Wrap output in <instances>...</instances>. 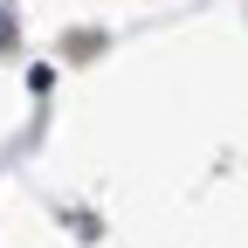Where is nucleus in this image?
I'll return each mask as SVG.
<instances>
[{"instance_id": "f257e3e1", "label": "nucleus", "mask_w": 248, "mask_h": 248, "mask_svg": "<svg viewBox=\"0 0 248 248\" xmlns=\"http://www.w3.org/2000/svg\"><path fill=\"white\" fill-rule=\"evenodd\" d=\"M7 42H14V14L0 7V48H7Z\"/></svg>"}]
</instances>
